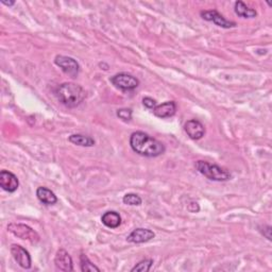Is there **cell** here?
I'll use <instances>...</instances> for the list:
<instances>
[{"mask_svg":"<svg viewBox=\"0 0 272 272\" xmlns=\"http://www.w3.org/2000/svg\"><path fill=\"white\" fill-rule=\"evenodd\" d=\"M200 15L203 19L207 21H212L216 26L224 29H230L236 27V22L228 20L226 17H224L220 13L216 10H210V11H202L200 13Z\"/></svg>","mask_w":272,"mask_h":272,"instance_id":"52a82bcc","label":"cell"},{"mask_svg":"<svg viewBox=\"0 0 272 272\" xmlns=\"http://www.w3.org/2000/svg\"><path fill=\"white\" fill-rule=\"evenodd\" d=\"M130 146L134 152L147 158L160 157L166 150L161 141L141 131L132 133L130 137Z\"/></svg>","mask_w":272,"mask_h":272,"instance_id":"6da1fadb","label":"cell"},{"mask_svg":"<svg viewBox=\"0 0 272 272\" xmlns=\"http://www.w3.org/2000/svg\"><path fill=\"white\" fill-rule=\"evenodd\" d=\"M195 166L196 169L209 180L216 181V182H225L231 179V174L218 165L210 164L205 161H197Z\"/></svg>","mask_w":272,"mask_h":272,"instance_id":"3957f363","label":"cell"},{"mask_svg":"<svg viewBox=\"0 0 272 272\" xmlns=\"http://www.w3.org/2000/svg\"><path fill=\"white\" fill-rule=\"evenodd\" d=\"M152 265H153V261L151 260V258H148V260L140 261L138 264H136L131 269V271L132 272H135V271H137V272H148Z\"/></svg>","mask_w":272,"mask_h":272,"instance_id":"ffe728a7","label":"cell"},{"mask_svg":"<svg viewBox=\"0 0 272 272\" xmlns=\"http://www.w3.org/2000/svg\"><path fill=\"white\" fill-rule=\"evenodd\" d=\"M184 130L186 134L193 140L201 139L205 134L204 126L197 119H190L185 122Z\"/></svg>","mask_w":272,"mask_h":272,"instance_id":"8fae6325","label":"cell"},{"mask_svg":"<svg viewBox=\"0 0 272 272\" xmlns=\"http://www.w3.org/2000/svg\"><path fill=\"white\" fill-rule=\"evenodd\" d=\"M2 4L5 5V6H8V7H12V6H14V5H15V2H9V3L2 2Z\"/></svg>","mask_w":272,"mask_h":272,"instance_id":"603a6c76","label":"cell"},{"mask_svg":"<svg viewBox=\"0 0 272 272\" xmlns=\"http://www.w3.org/2000/svg\"><path fill=\"white\" fill-rule=\"evenodd\" d=\"M55 265L58 270L63 272H70L73 271L72 260L68 252L64 249H60L55 257Z\"/></svg>","mask_w":272,"mask_h":272,"instance_id":"30bf717a","label":"cell"},{"mask_svg":"<svg viewBox=\"0 0 272 272\" xmlns=\"http://www.w3.org/2000/svg\"><path fill=\"white\" fill-rule=\"evenodd\" d=\"M56 65L59 66L62 71L70 78H77L80 72V65L75 59L66 56H57L55 59Z\"/></svg>","mask_w":272,"mask_h":272,"instance_id":"8992f818","label":"cell"},{"mask_svg":"<svg viewBox=\"0 0 272 272\" xmlns=\"http://www.w3.org/2000/svg\"><path fill=\"white\" fill-rule=\"evenodd\" d=\"M177 112V105L175 101H166L153 109V114L159 118H169Z\"/></svg>","mask_w":272,"mask_h":272,"instance_id":"4fadbf2b","label":"cell"},{"mask_svg":"<svg viewBox=\"0 0 272 272\" xmlns=\"http://www.w3.org/2000/svg\"><path fill=\"white\" fill-rule=\"evenodd\" d=\"M122 201L125 204L132 205V206H138L142 202L141 198L138 195H136V193H127V195L123 196Z\"/></svg>","mask_w":272,"mask_h":272,"instance_id":"d6986e66","label":"cell"},{"mask_svg":"<svg viewBox=\"0 0 272 272\" xmlns=\"http://www.w3.org/2000/svg\"><path fill=\"white\" fill-rule=\"evenodd\" d=\"M36 197L45 205H54L58 202V198L55 195V192L43 186L36 189Z\"/></svg>","mask_w":272,"mask_h":272,"instance_id":"5bb4252c","label":"cell"},{"mask_svg":"<svg viewBox=\"0 0 272 272\" xmlns=\"http://www.w3.org/2000/svg\"><path fill=\"white\" fill-rule=\"evenodd\" d=\"M11 253L16 263L23 269H30L32 266V260L30 253L19 244L11 245Z\"/></svg>","mask_w":272,"mask_h":272,"instance_id":"ba28073f","label":"cell"},{"mask_svg":"<svg viewBox=\"0 0 272 272\" xmlns=\"http://www.w3.org/2000/svg\"><path fill=\"white\" fill-rule=\"evenodd\" d=\"M142 103H144V106L147 109H154L155 107H157V101L150 97H145L144 99H142Z\"/></svg>","mask_w":272,"mask_h":272,"instance_id":"7402d4cb","label":"cell"},{"mask_svg":"<svg viewBox=\"0 0 272 272\" xmlns=\"http://www.w3.org/2000/svg\"><path fill=\"white\" fill-rule=\"evenodd\" d=\"M80 263H81V270L83 272H93V271L99 272L100 271V269L97 266H95L92 262L88 260V257L85 254H81Z\"/></svg>","mask_w":272,"mask_h":272,"instance_id":"ac0fdd59","label":"cell"},{"mask_svg":"<svg viewBox=\"0 0 272 272\" xmlns=\"http://www.w3.org/2000/svg\"><path fill=\"white\" fill-rule=\"evenodd\" d=\"M234 10L236 14L242 18H254L257 16V12L245 6L242 2H236Z\"/></svg>","mask_w":272,"mask_h":272,"instance_id":"2e32d148","label":"cell"},{"mask_svg":"<svg viewBox=\"0 0 272 272\" xmlns=\"http://www.w3.org/2000/svg\"><path fill=\"white\" fill-rule=\"evenodd\" d=\"M154 237H155V234L151 230L138 228V229H135L131 234L127 237V240L129 242H133V243H144V242L150 241Z\"/></svg>","mask_w":272,"mask_h":272,"instance_id":"7c38bea8","label":"cell"},{"mask_svg":"<svg viewBox=\"0 0 272 272\" xmlns=\"http://www.w3.org/2000/svg\"><path fill=\"white\" fill-rule=\"evenodd\" d=\"M56 94L62 105L69 109L79 107L85 99V90L80 85L71 82L61 84Z\"/></svg>","mask_w":272,"mask_h":272,"instance_id":"7a4b0ae2","label":"cell"},{"mask_svg":"<svg viewBox=\"0 0 272 272\" xmlns=\"http://www.w3.org/2000/svg\"><path fill=\"white\" fill-rule=\"evenodd\" d=\"M111 82L117 88L129 92V90H134L139 85V80L136 77L130 73H117L111 78Z\"/></svg>","mask_w":272,"mask_h":272,"instance_id":"5b68a950","label":"cell"},{"mask_svg":"<svg viewBox=\"0 0 272 272\" xmlns=\"http://www.w3.org/2000/svg\"><path fill=\"white\" fill-rule=\"evenodd\" d=\"M69 141L77 146L81 147H93L95 146V140L90 136L82 134H72L69 136Z\"/></svg>","mask_w":272,"mask_h":272,"instance_id":"e0dca14e","label":"cell"},{"mask_svg":"<svg viewBox=\"0 0 272 272\" xmlns=\"http://www.w3.org/2000/svg\"><path fill=\"white\" fill-rule=\"evenodd\" d=\"M8 231L12 233L14 236L22 240H28L31 243H37L38 241H40V235H38L32 228H30L27 225L13 222L8 226Z\"/></svg>","mask_w":272,"mask_h":272,"instance_id":"277c9868","label":"cell"},{"mask_svg":"<svg viewBox=\"0 0 272 272\" xmlns=\"http://www.w3.org/2000/svg\"><path fill=\"white\" fill-rule=\"evenodd\" d=\"M117 116L122 120H131L132 119V110L130 109H120L117 111Z\"/></svg>","mask_w":272,"mask_h":272,"instance_id":"44dd1931","label":"cell"},{"mask_svg":"<svg viewBox=\"0 0 272 272\" xmlns=\"http://www.w3.org/2000/svg\"><path fill=\"white\" fill-rule=\"evenodd\" d=\"M101 221L107 228L116 229L121 225V217L117 212L109 211L102 215Z\"/></svg>","mask_w":272,"mask_h":272,"instance_id":"9a60e30c","label":"cell"},{"mask_svg":"<svg viewBox=\"0 0 272 272\" xmlns=\"http://www.w3.org/2000/svg\"><path fill=\"white\" fill-rule=\"evenodd\" d=\"M0 186L8 192H14L19 186V181L14 174L8 170H2L0 172Z\"/></svg>","mask_w":272,"mask_h":272,"instance_id":"9c48e42d","label":"cell"}]
</instances>
